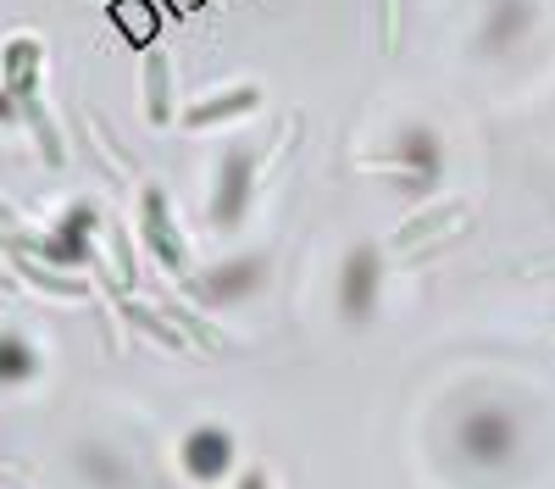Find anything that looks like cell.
Segmentation results:
<instances>
[{
	"mask_svg": "<svg viewBox=\"0 0 555 489\" xmlns=\"http://www.w3.org/2000/svg\"><path fill=\"white\" fill-rule=\"evenodd\" d=\"M39 73H44V44H39V39H28V34L7 39V51H0V83L12 89L17 112H23V117L39 128V145H44V156H51V162H62L56 128H51V117L39 112Z\"/></svg>",
	"mask_w": 555,
	"mask_h": 489,
	"instance_id": "cell-1",
	"label": "cell"
},
{
	"mask_svg": "<svg viewBox=\"0 0 555 489\" xmlns=\"http://www.w3.org/2000/svg\"><path fill=\"white\" fill-rule=\"evenodd\" d=\"M250 201H256V151L250 145H234L217 167V190H211V222L217 229H240L250 217Z\"/></svg>",
	"mask_w": 555,
	"mask_h": 489,
	"instance_id": "cell-2",
	"label": "cell"
},
{
	"mask_svg": "<svg viewBox=\"0 0 555 489\" xmlns=\"http://www.w3.org/2000/svg\"><path fill=\"white\" fill-rule=\"evenodd\" d=\"M395 172H400V190L405 195H428L444 172V140L428 128V123H411L400 128L395 140Z\"/></svg>",
	"mask_w": 555,
	"mask_h": 489,
	"instance_id": "cell-3",
	"label": "cell"
},
{
	"mask_svg": "<svg viewBox=\"0 0 555 489\" xmlns=\"http://www.w3.org/2000/svg\"><path fill=\"white\" fill-rule=\"evenodd\" d=\"M378 289H384V256L373 245L350 250L345 267H339V318L345 323H366L378 311Z\"/></svg>",
	"mask_w": 555,
	"mask_h": 489,
	"instance_id": "cell-4",
	"label": "cell"
},
{
	"mask_svg": "<svg viewBox=\"0 0 555 489\" xmlns=\"http://www.w3.org/2000/svg\"><path fill=\"white\" fill-rule=\"evenodd\" d=\"M95 206L89 201H78V206H67L62 217H56V229L39 240V256L44 261H56V267H89L95 261Z\"/></svg>",
	"mask_w": 555,
	"mask_h": 489,
	"instance_id": "cell-5",
	"label": "cell"
},
{
	"mask_svg": "<svg viewBox=\"0 0 555 489\" xmlns=\"http://www.w3.org/2000/svg\"><path fill=\"white\" fill-rule=\"evenodd\" d=\"M455 445H461V451H467L473 462H505V456L517 451V423L505 417L500 407H478V412L461 417Z\"/></svg>",
	"mask_w": 555,
	"mask_h": 489,
	"instance_id": "cell-6",
	"label": "cell"
},
{
	"mask_svg": "<svg viewBox=\"0 0 555 489\" xmlns=\"http://www.w3.org/2000/svg\"><path fill=\"white\" fill-rule=\"evenodd\" d=\"M178 462H183V473H190L195 484H217V478H228V467H234V434L228 428H190L183 434V445H178Z\"/></svg>",
	"mask_w": 555,
	"mask_h": 489,
	"instance_id": "cell-7",
	"label": "cell"
},
{
	"mask_svg": "<svg viewBox=\"0 0 555 489\" xmlns=\"http://www.w3.org/2000/svg\"><path fill=\"white\" fill-rule=\"evenodd\" d=\"M261 279H267V267H261L256 256H245V261H228V267H211V273L190 279V289H195L206 306H234V300L256 295Z\"/></svg>",
	"mask_w": 555,
	"mask_h": 489,
	"instance_id": "cell-8",
	"label": "cell"
},
{
	"mask_svg": "<svg viewBox=\"0 0 555 489\" xmlns=\"http://www.w3.org/2000/svg\"><path fill=\"white\" fill-rule=\"evenodd\" d=\"M139 211H145V245H151V256L167 267V273H183V267H190V250H183L172 217H167V195L162 190H145Z\"/></svg>",
	"mask_w": 555,
	"mask_h": 489,
	"instance_id": "cell-9",
	"label": "cell"
},
{
	"mask_svg": "<svg viewBox=\"0 0 555 489\" xmlns=\"http://www.w3.org/2000/svg\"><path fill=\"white\" fill-rule=\"evenodd\" d=\"M528 28H533V0H494L483 23V44L489 51H512Z\"/></svg>",
	"mask_w": 555,
	"mask_h": 489,
	"instance_id": "cell-10",
	"label": "cell"
},
{
	"mask_svg": "<svg viewBox=\"0 0 555 489\" xmlns=\"http://www.w3.org/2000/svg\"><path fill=\"white\" fill-rule=\"evenodd\" d=\"M256 106H261V89H256V83L222 89V95L190 106V128H211V123H228V117H245V112H256Z\"/></svg>",
	"mask_w": 555,
	"mask_h": 489,
	"instance_id": "cell-11",
	"label": "cell"
},
{
	"mask_svg": "<svg viewBox=\"0 0 555 489\" xmlns=\"http://www.w3.org/2000/svg\"><path fill=\"white\" fill-rule=\"evenodd\" d=\"M39 373V350L23 334H0V384H28Z\"/></svg>",
	"mask_w": 555,
	"mask_h": 489,
	"instance_id": "cell-12",
	"label": "cell"
},
{
	"mask_svg": "<svg viewBox=\"0 0 555 489\" xmlns=\"http://www.w3.org/2000/svg\"><path fill=\"white\" fill-rule=\"evenodd\" d=\"M145 95H151V101H145V106H151V123H167L172 106H167V62H162V56L145 62Z\"/></svg>",
	"mask_w": 555,
	"mask_h": 489,
	"instance_id": "cell-13",
	"label": "cell"
},
{
	"mask_svg": "<svg viewBox=\"0 0 555 489\" xmlns=\"http://www.w3.org/2000/svg\"><path fill=\"white\" fill-rule=\"evenodd\" d=\"M83 473L95 478L101 489H122V484H128V473H122V467H117L106 451H83Z\"/></svg>",
	"mask_w": 555,
	"mask_h": 489,
	"instance_id": "cell-14",
	"label": "cell"
},
{
	"mask_svg": "<svg viewBox=\"0 0 555 489\" xmlns=\"http://www.w3.org/2000/svg\"><path fill=\"white\" fill-rule=\"evenodd\" d=\"M23 112H17V101H12V89L7 83H0V123H17Z\"/></svg>",
	"mask_w": 555,
	"mask_h": 489,
	"instance_id": "cell-15",
	"label": "cell"
},
{
	"mask_svg": "<svg viewBox=\"0 0 555 489\" xmlns=\"http://www.w3.org/2000/svg\"><path fill=\"white\" fill-rule=\"evenodd\" d=\"M240 489H272V484H267V473H245V478H240Z\"/></svg>",
	"mask_w": 555,
	"mask_h": 489,
	"instance_id": "cell-16",
	"label": "cell"
}]
</instances>
